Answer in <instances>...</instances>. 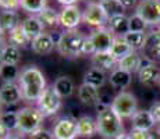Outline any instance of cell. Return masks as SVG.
Masks as SVG:
<instances>
[{
  "instance_id": "2",
  "label": "cell",
  "mask_w": 160,
  "mask_h": 139,
  "mask_svg": "<svg viewBox=\"0 0 160 139\" xmlns=\"http://www.w3.org/2000/svg\"><path fill=\"white\" fill-rule=\"evenodd\" d=\"M98 134L103 139H116L124 134V125L112 106H102L96 117Z\"/></svg>"
},
{
  "instance_id": "33",
  "label": "cell",
  "mask_w": 160,
  "mask_h": 139,
  "mask_svg": "<svg viewBox=\"0 0 160 139\" xmlns=\"http://www.w3.org/2000/svg\"><path fill=\"white\" fill-rule=\"evenodd\" d=\"M46 4H48V0H20V6L22 10L36 15L48 7Z\"/></svg>"
},
{
  "instance_id": "22",
  "label": "cell",
  "mask_w": 160,
  "mask_h": 139,
  "mask_svg": "<svg viewBox=\"0 0 160 139\" xmlns=\"http://www.w3.org/2000/svg\"><path fill=\"white\" fill-rule=\"evenodd\" d=\"M21 60V50L20 47L11 45H6L3 50L0 52V63L2 64H11V66H17Z\"/></svg>"
},
{
  "instance_id": "25",
  "label": "cell",
  "mask_w": 160,
  "mask_h": 139,
  "mask_svg": "<svg viewBox=\"0 0 160 139\" xmlns=\"http://www.w3.org/2000/svg\"><path fill=\"white\" fill-rule=\"evenodd\" d=\"M104 82H106L104 71L99 70V68H95V67H92L91 70H88L87 74H85V77H84V83L93 86V88H96V89L102 88L104 85Z\"/></svg>"
},
{
  "instance_id": "38",
  "label": "cell",
  "mask_w": 160,
  "mask_h": 139,
  "mask_svg": "<svg viewBox=\"0 0 160 139\" xmlns=\"http://www.w3.org/2000/svg\"><path fill=\"white\" fill-rule=\"evenodd\" d=\"M29 139H54V137H53V132H49L48 129L41 128L36 132H33L29 137Z\"/></svg>"
},
{
  "instance_id": "51",
  "label": "cell",
  "mask_w": 160,
  "mask_h": 139,
  "mask_svg": "<svg viewBox=\"0 0 160 139\" xmlns=\"http://www.w3.org/2000/svg\"><path fill=\"white\" fill-rule=\"evenodd\" d=\"M156 83H158V85L160 86V75H159V78H158V82H156Z\"/></svg>"
},
{
  "instance_id": "54",
  "label": "cell",
  "mask_w": 160,
  "mask_h": 139,
  "mask_svg": "<svg viewBox=\"0 0 160 139\" xmlns=\"http://www.w3.org/2000/svg\"><path fill=\"white\" fill-rule=\"evenodd\" d=\"M159 29H160V28H159Z\"/></svg>"
},
{
  "instance_id": "29",
  "label": "cell",
  "mask_w": 160,
  "mask_h": 139,
  "mask_svg": "<svg viewBox=\"0 0 160 139\" xmlns=\"http://www.w3.org/2000/svg\"><path fill=\"white\" fill-rule=\"evenodd\" d=\"M131 52H134V50H132L130 47V45L125 42V39L122 38V36H116L114 42H113V45H112V49H110V53L114 56L117 60H121L125 56L130 54Z\"/></svg>"
},
{
  "instance_id": "23",
  "label": "cell",
  "mask_w": 160,
  "mask_h": 139,
  "mask_svg": "<svg viewBox=\"0 0 160 139\" xmlns=\"http://www.w3.org/2000/svg\"><path fill=\"white\" fill-rule=\"evenodd\" d=\"M159 75H160V70L152 63L148 64L145 67H142V68L139 70V72H138L139 82L143 83V85H148V86H150V85L158 82Z\"/></svg>"
},
{
  "instance_id": "31",
  "label": "cell",
  "mask_w": 160,
  "mask_h": 139,
  "mask_svg": "<svg viewBox=\"0 0 160 139\" xmlns=\"http://www.w3.org/2000/svg\"><path fill=\"white\" fill-rule=\"evenodd\" d=\"M122 38H124L125 42L130 45V47L132 50L137 52V50H139V49H143L146 35L143 32H131V31H128Z\"/></svg>"
},
{
  "instance_id": "19",
  "label": "cell",
  "mask_w": 160,
  "mask_h": 139,
  "mask_svg": "<svg viewBox=\"0 0 160 139\" xmlns=\"http://www.w3.org/2000/svg\"><path fill=\"white\" fill-rule=\"evenodd\" d=\"M77 128H78V137L81 138H92L98 134L96 120L89 116H82L77 120Z\"/></svg>"
},
{
  "instance_id": "37",
  "label": "cell",
  "mask_w": 160,
  "mask_h": 139,
  "mask_svg": "<svg viewBox=\"0 0 160 139\" xmlns=\"http://www.w3.org/2000/svg\"><path fill=\"white\" fill-rule=\"evenodd\" d=\"M20 7V0H0V8H3V10L15 11Z\"/></svg>"
},
{
  "instance_id": "41",
  "label": "cell",
  "mask_w": 160,
  "mask_h": 139,
  "mask_svg": "<svg viewBox=\"0 0 160 139\" xmlns=\"http://www.w3.org/2000/svg\"><path fill=\"white\" fill-rule=\"evenodd\" d=\"M150 113H152L155 121L160 124V102H156V103L152 104V107H150Z\"/></svg>"
},
{
  "instance_id": "4",
  "label": "cell",
  "mask_w": 160,
  "mask_h": 139,
  "mask_svg": "<svg viewBox=\"0 0 160 139\" xmlns=\"http://www.w3.org/2000/svg\"><path fill=\"white\" fill-rule=\"evenodd\" d=\"M87 36L77 29H68L61 33V39L57 43V50L63 57H78L82 54V47Z\"/></svg>"
},
{
  "instance_id": "50",
  "label": "cell",
  "mask_w": 160,
  "mask_h": 139,
  "mask_svg": "<svg viewBox=\"0 0 160 139\" xmlns=\"http://www.w3.org/2000/svg\"><path fill=\"white\" fill-rule=\"evenodd\" d=\"M3 114V104H2V102H0V116Z\"/></svg>"
},
{
  "instance_id": "10",
  "label": "cell",
  "mask_w": 160,
  "mask_h": 139,
  "mask_svg": "<svg viewBox=\"0 0 160 139\" xmlns=\"http://www.w3.org/2000/svg\"><path fill=\"white\" fill-rule=\"evenodd\" d=\"M22 100V92L18 83L4 82L0 86V102L3 106H14Z\"/></svg>"
},
{
  "instance_id": "43",
  "label": "cell",
  "mask_w": 160,
  "mask_h": 139,
  "mask_svg": "<svg viewBox=\"0 0 160 139\" xmlns=\"http://www.w3.org/2000/svg\"><path fill=\"white\" fill-rule=\"evenodd\" d=\"M120 3H121L124 7H132V6L137 3V0H118Z\"/></svg>"
},
{
  "instance_id": "53",
  "label": "cell",
  "mask_w": 160,
  "mask_h": 139,
  "mask_svg": "<svg viewBox=\"0 0 160 139\" xmlns=\"http://www.w3.org/2000/svg\"><path fill=\"white\" fill-rule=\"evenodd\" d=\"M99 2H102V0H99Z\"/></svg>"
},
{
  "instance_id": "1",
  "label": "cell",
  "mask_w": 160,
  "mask_h": 139,
  "mask_svg": "<svg viewBox=\"0 0 160 139\" xmlns=\"http://www.w3.org/2000/svg\"><path fill=\"white\" fill-rule=\"evenodd\" d=\"M18 85L22 92V99L27 102H38V99L48 88L43 72L35 66H29L21 70L18 77Z\"/></svg>"
},
{
  "instance_id": "21",
  "label": "cell",
  "mask_w": 160,
  "mask_h": 139,
  "mask_svg": "<svg viewBox=\"0 0 160 139\" xmlns=\"http://www.w3.org/2000/svg\"><path fill=\"white\" fill-rule=\"evenodd\" d=\"M18 25H20V18H18L17 11L3 10L0 13V31L4 35L6 33H10Z\"/></svg>"
},
{
  "instance_id": "42",
  "label": "cell",
  "mask_w": 160,
  "mask_h": 139,
  "mask_svg": "<svg viewBox=\"0 0 160 139\" xmlns=\"http://www.w3.org/2000/svg\"><path fill=\"white\" fill-rule=\"evenodd\" d=\"M11 135V131L0 121V139H7Z\"/></svg>"
},
{
  "instance_id": "18",
  "label": "cell",
  "mask_w": 160,
  "mask_h": 139,
  "mask_svg": "<svg viewBox=\"0 0 160 139\" xmlns=\"http://www.w3.org/2000/svg\"><path fill=\"white\" fill-rule=\"evenodd\" d=\"M78 99L85 106H99L100 104V95L98 89L87 83H82L78 88Z\"/></svg>"
},
{
  "instance_id": "11",
  "label": "cell",
  "mask_w": 160,
  "mask_h": 139,
  "mask_svg": "<svg viewBox=\"0 0 160 139\" xmlns=\"http://www.w3.org/2000/svg\"><path fill=\"white\" fill-rule=\"evenodd\" d=\"M53 137L54 139H75L78 137L77 121L68 117L60 118L53 127Z\"/></svg>"
},
{
  "instance_id": "39",
  "label": "cell",
  "mask_w": 160,
  "mask_h": 139,
  "mask_svg": "<svg viewBox=\"0 0 160 139\" xmlns=\"http://www.w3.org/2000/svg\"><path fill=\"white\" fill-rule=\"evenodd\" d=\"M96 53V49H95V45L92 42V39L87 36L85 39V43H84V47H82V54H89V56H93Z\"/></svg>"
},
{
  "instance_id": "3",
  "label": "cell",
  "mask_w": 160,
  "mask_h": 139,
  "mask_svg": "<svg viewBox=\"0 0 160 139\" xmlns=\"http://www.w3.org/2000/svg\"><path fill=\"white\" fill-rule=\"evenodd\" d=\"M17 132L20 135H32L38 129L42 128L43 124V114L39 111L38 107L27 106L18 110L17 114Z\"/></svg>"
},
{
  "instance_id": "47",
  "label": "cell",
  "mask_w": 160,
  "mask_h": 139,
  "mask_svg": "<svg viewBox=\"0 0 160 139\" xmlns=\"http://www.w3.org/2000/svg\"><path fill=\"white\" fill-rule=\"evenodd\" d=\"M7 139H24V137L22 135H20V134H11Z\"/></svg>"
},
{
  "instance_id": "34",
  "label": "cell",
  "mask_w": 160,
  "mask_h": 139,
  "mask_svg": "<svg viewBox=\"0 0 160 139\" xmlns=\"http://www.w3.org/2000/svg\"><path fill=\"white\" fill-rule=\"evenodd\" d=\"M21 71L18 70L17 66H11V64H2V70H0V78L4 82H15L18 79Z\"/></svg>"
},
{
  "instance_id": "13",
  "label": "cell",
  "mask_w": 160,
  "mask_h": 139,
  "mask_svg": "<svg viewBox=\"0 0 160 139\" xmlns=\"http://www.w3.org/2000/svg\"><path fill=\"white\" fill-rule=\"evenodd\" d=\"M145 57L152 60H160V29H153L146 33L145 45H143Z\"/></svg>"
},
{
  "instance_id": "8",
  "label": "cell",
  "mask_w": 160,
  "mask_h": 139,
  "mask_svg": "<svg viewBox=\"0 0 160 139\" xmlns=\"http://www.w3.org/2000/svg\"><path fill=\"white\" fill-rule=\"evenodd\" d=\"M82 21L89 27L103 28L109 24V15L106 14L100 3H93V4L87 6L84 14H82Z\"/></svg>"
},
{
  "instance_id": "48",
  "label": "cell",
  "mask_w": 160,
  "mask_h": 139,
  "mask_svg": "<svg viewBox=\"0 0 160 139\" xmlns=\"http://www.w3.org/2000/svg\"><path fill=\"white\" fill-rule=\"evenodd\" d=\"M116 139H131V138H130V135L122 134V135H120V137H118V138H116Z\"/></svg>"
},
{
  "instance_id": "36",
  "label": "cell",
  "mask_w": 160,
  "mask_h": 139,
  "mask_svg": "<svg viewBox=\"0 0 160 139\" xmlns=\"http://www.w3.org/2000/svg\"><path fill=\"white\" fill-rule=\"evenodd\" d=\"M128 28H130L131 32H143L146 28V24L143 22V20L141 17L134 14L128 18Z\"/></svg>"
},
{
  "instance_id": "16",
  "label": "cell",
  "mask_w": 160,
  "mask_h": 139,
  "mask_svg": "<svg viewBox=\"0 0 160 139\" xmlns=\"http://www.w3.org/2000/svg\"><path fill=\"white\" fill-rule=\"evenodd\" d=\"M31 47H32L33 53L36 54H48L53 52V49L56 47V43L53 42L50 33L43 32L31 42Z\"/></svg>"
},
{
  "instance_id": "45",
  "label": "cell",
  "mask_w": 160,
  "mask_h": 139,
  "mask_svg": "<svg viewBox=\"0 0 160 139\" xmlns=\"http://www.w3.org/2000/svg\"><path fill=\"white\" fill-rule=\"evenodd\" d=\"M57 2L63 6H72V4H75L77 0H57Z\"/></svg>"
},
{
  "instance_id": "26",
  "label": "cell",
  "mask_w": 160,
  "mask_h": 139,
  "mask_svg": "<svg viewBox=\"0 0 160 139\" xmlns=\"http://www.w3.org/2000/svg\"><path fill=\"white\" fill-rule=\"evenodd\" d=\"M109 29L114 33L116 36H124L125 33L130 31L128 28V18L125 15H117V17H112L109 20Z\"/></svg>"
},
{
  "instance_id": "17",
  "label": "cell",
  "mask_w": 160,
  "mask_h": 139,
  "mask_svg": "<svg viewBox=\"0 0 160 139\" xmlns=\"http://www.w3.org/2000/svg\"><path fill=\"white\" fill-rule=\"evenodd\" d=\"M21 27H22L27 38H28L31 42L45 32L43 31L45 27L42 25V22H41V20L38 18V15H31V17L25 18V20L21 22Z\"/></svg>"
},
{
  "instance_id": "14",
  "label": "cell",
  "mask_w": 160,
  "mask_h": 139,
  "mask_svg": "<svg viewBox=\"0 0 160 139\" xmlns=\"http://www.w3.org/2000/svg\"><path fill=\"white\" fill-rule=\"evenodd\" d=\"M91 61L95 68H99L102 71H114L116 66L118 67V60L110 52H96L91 57Z\"/></svg>"
},
{
  "instance_id": "30",
  "label": "cell",
  "mask_w": 160,
  "mask_h": 139,
  "mask_svg": "<svg viewBox=\"0 0 160 139\" xmlns=\"http://www.w3.org/2000/svg\"><path fill=\"white\" fill-rule=\"evenodd\" d=\"M8 39H10V43L14 46H17V47L20 49H24L27 47V46L29 45V39L27 38L25 32H24L22 27H21V24L18 27H15L13 31H11L10 33H8Z\"/></svg>"
},
{
  "instance_id": "52",
  "label": "cell",
  "mask_w": 160,
  "mask_h": 139,
  "mask_svg": "<svg viewBox=\"0 0 160 139\" xmlns=\"http://www.w3.org/2000/svg\"><path fill=\"white\" fill-rule=\"evenodd\" d=\"M0 70H2V63H0Z\"/></svg>"
},
{
  "instance_id": "9",
  "label": "cell",
  "mask_w": 160,
  "mask_h": 139,
  "mask_svg": "<svg viewBox=\"0 0 160 139\" xmlns=\"http://www.w3.org/2000/svg\"><path fill=\"white\" fill-rule=\"evenodd\" d=\"M89 38L93 42L96 52H110L113 42H114V39H116V35L109 28L103 27V28H96V29L89 35Z\"/></svg>"
},
{
  "instance_id": "5",
  "label": "cell",
  "mask_w": 160,
  "mask_h": 139,
  "mask_svg": "<svg viewBox=\"0 0 160 139\" xmlns=\"http://www.w3.org/2000/svg\"><path fill=\"white\" fill-rule=\"evenodd\" d=\"M112 109L120 118H132L138 111V102L132 93L127 91H121L112 102Z\"/></svg>"
},
{
  "instance_id": "28",
  "label": "cell",
  "mask_w": 160,
  "mask_h": 139,
  "mask_svg": "<svg viewBox=\"0 0 160 139\" xmlns=\"http://www.w3.org/2000/svg\"><path fill=\"white\" fill-rule=\"evenodd\" d=\"M38 18L45 28H54L60 24V13L50 7H46L43 11H41L38 14Z\"/></svg>"
},
{
  "instance_id": "15",
  "label": "cell",
  "mask_w": 160,
  "mask_h": 139,
  "mask_svg": "<svg viewBox=\"0 0 160 139\" xmlns=\"http://www.w3.org/2000/svg\"><path fill=\"white\" fill-rule=\"evenodd\" d=\"M131 120H132V129H139V131H146V132L153 129V127L156 124L150 110H138L132 116Z\"/></svg>"
},
{
  "instance_id": "6",
  "label": "cell",
  "mask_w": 160,
  "mask_h": 139,
  "mask_svg": "<svg viewBox=\"0 0 160 139\" xmlns=\"http://www.w3.org/2000/svg\"><path fill=\"white\" fill-rule=\"evenodd\" d=\"M61 99L63 97L57 93L54 86L52 85L45 89L42 96L36 102V104H38L39 111L43 114V117H50L58 113V110L61 107Z\"/></svg>"
},
{
  "instance_id": "24",
  "label": "cell",
  "mask_w": 160,
  "mask_h": 139,
  "mask_svg": "<svg viewBox=\"0 0 160 139\" xmlns=\"http://www.w3.org/2000/svg\"><path fill=\"white\" fill-rule=\"evenodd\" d=\"M110 85L114 86V88H120V89H124L127 86H130L131 83V74L128 71H124L121 68H116L110 74Z\"/></svg>"
},
{
  "instance_id": "27",
  "label": "cell",
  "mask_w": 160,
  "mask_h": 139,
  "mask_svg": "<svg viewBox=\"0 0 160 139\" xmlns=\"http://www.w3.org/2000/svg\"><path fill=\"white\" fill-rule=\"evenodd\" d=\"M54 89L61 97H68L74 93V82L68 75L58 77L54 82Z\"/></svg>"
},
{
  "instance_id": "40",
  "label": "cell",
  "mask_w": 160,
  "mask_h": 139,
  "mask_svg": "<svg viewBox=\"0 0 160 139\" xmlns=\"http://www.w3.org/2000/svg\"><path fill=\"white\" fill-rule=\"evenodd\" d=\"M131 139H149L150 138V132L146 131H139V129H131L130 134Z\"/></svg>"
},
{
  "instance_id": "35",
  "label": "cell",
  "mask_w": 160,
  "mask_h": 139,
  "mask_svg": "<svg viewBox=\"0 0 160 139\" xmlns=\"http://www.w3.org/2000/svg\"><path fill=\"white\" fill-rule=\"evenodd\" d=\"M17 114H18V111H11V110L3 111V114L0 116V121L7 127L10 131L17 129V120H18Z\"/></svg>"
},
{
  "instance_id": "7",
  "label": "cell",
  "mask_w": 160,
  "mask_h": 139,
  "mask_svg": "<svg viewBox=\"0 0 160 139\" xmlns=\"http://www.w3.org/2000/svg\"><path fill=\"white\" fill-rule=\"evenodd\" d=\"M135 14L143 20L146 25L160 24V0H141Z\"/></svg>"
},
{
  "instance_id": "44",
  "label": "cell",
  "mask_w": 160,
  "mask_h": 139,
  "mask_svg": "<svg viewBox=\"0 0 160 139\" xmlns=\"http://www.w3.org/2000/svg\"><path fill=\"white\" fill-rule=\"evenodd\" d=\"M149 139H160V127L156 128L153 132H150V138Z\"/></svg>"
},
{
  "instance_id": "46",
  "label": "cell",
  "mask_w": 160,
  "mask_h": 139,
  "mask_svg": "<svg viewBox=\"0 0 160 139\" xmlns=\"http://www.w3.org/2000/svg\"><path fill=\"white\" fill-rule=\"evenodd\" d=\"M6 46V39H4V33L0 31V52L3 50V47Z\"/></svg>"
},
{
  "instance_id": "49",
  "label": "cell",
  "mask_w": 160,
  "mask_h": 139,
  "mask_svg": "<svg viewBox=\"0 0 160 139\" xmlns=\"http://www.w3.org/2000/svg\"><path fill=\"white\" fill-rule=\"evenodd\" d=\"M82 2L88 3V4H93V3H98V2H96V0H82Z\"/></svg>"
},
{
  "instance_id": "32",
  "label": "cell",
  "mask_w": 160,
  "mask_h": 139,
  "mask_svg": "<svg viewBox=\"0 0 160 139\" xmlns=\"http://www.w3.org/2000/svg\"><path fill=\"white\" fill-rule=\"evenodd\" d=\"M99 3L104 8L106 14L109 15V20L112 17H117V15H124L125 7L118 2V0H102V2H99Z\"/></svg>"
},
{
  "instance_id": "12",
  "label": "cell",
  "mask_w": 160,
  "mask_h": 139,
  "mask_svg": "<svg viewBox=\"0 0 160 139\" xmlns=\"http://www.w3.org/2000/svg\"><path fill=\"white\" fill-rule=\"evenodd\" d=\"M82 14L79 8L75 4L72 6H64L63 10L60 11V25L68 29H77V27L81 24Z\"/></svg>"
},
{
  "instance_id": "20",
  "label": "cell",
  "mask_w": 160,
  "mask_h": 139,
  "mask_svg": "<svg viewBox=\"0 0 160 139\" xmlns=\"http://www.w3.org/2000/svg\"><path fill=\"white\" fill-rule=\"evenodd\" d=\"M141 66H142V57L138 54V52H131L128 56H125L124 58L118 60V67L124 71H128L130 74L139 72Z\"/></svg>"
}]
</instances>
